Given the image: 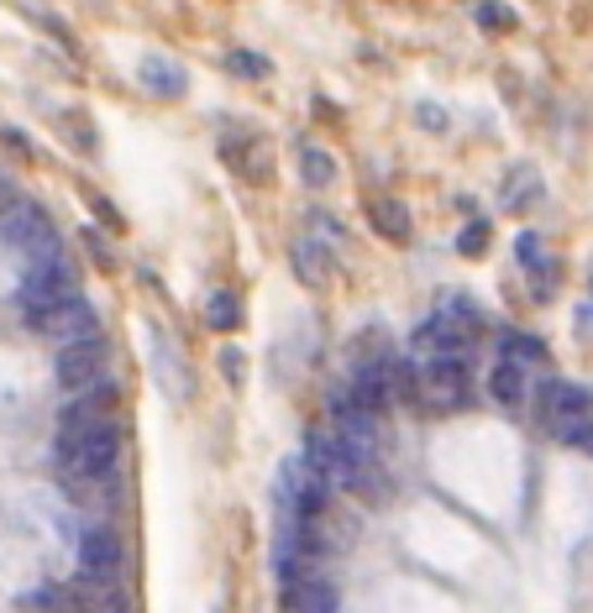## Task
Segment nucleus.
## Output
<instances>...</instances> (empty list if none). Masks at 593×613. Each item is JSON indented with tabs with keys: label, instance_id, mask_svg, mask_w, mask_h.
Returning <instances> with one entry per match:
<instances>
[{
	"label": "nucleus",
	"instance_id": "nucleus-25",
	"mask_svg": "<svg viewBox=\"0 0 593 613\" xmlns=\"http://www.w3.org/2000/svg\"><path fill=\"white\" fill-rule=\"evenodd\" d=\"M589 451H593V440H589Z\"/></svg>",
	"mask_w": 593,
	"mask_h": 613
},
{
	"label": "nucleus",
	"instance_id": "nucleus-22",
	"mask_svg": "<svg viewBox=\"0 0 593 613\" xmlns=\"http://www.w3.org/2000/svg\"><path fill=\"white\" fill-rule=\"evenodd\" d=\"M520 258H526V263H541V247H535V236H520Z\"/></svg>",
	"mask_w": 593,
	"mask_h": 613
},
{
	"label": "nucleus",
	"instance_id": "nucleus-3",
	"mask_svg": "<svg viewBox=\"0 0 593 613\" xmlns=\"http://www.w3.org/2000/svg\"><path fill=\"white\" fill-rule=\"evenodd\" d=\"M416 399H420V409H436V414H457V409H468L473 404L468 367H462V362H420Z\"/></svg>",
	"mask_w": 593,
	"mask_h": 613
},
{
	"label": "nucleus",
	"instance_id": "nucleus-6",
	"mask_svg": "<svg viewBox=\"0 0 593 613\" xmlns=\"http://www.w3.org/2000/svg\"><path fill=\"white\" fill-rule=\"evenodd\" d=\"M37 330L53 341V347H89V341H100V315H95V304L89 299H69L63 310H53L48 321H37Z\"/></svg>",
	"mask_w": 593,
	"mask_h": 613
},
{
	"label": "nucleus",
	"instance_id": "nucleus-23",
	"mask_svg": "<svg viewBox=\"0 0 593 613\" xmlns=\"http://www.w3.org/2000/svg\"><path fill=\"white\" fill-rule=\"evenodd\" d=\"M221 362H226V378L237 383V378H242V356H237V351H226V356H221Z\"/></svg>",
	"mask_w": 593,
	"mask_h": 613
},
{
	"label": "nucleus",
	"instance_id": "nucleus-20",
	"mask_svg": "<svg viewBox=\"0 0 593 613\" xmlns=\"http://www.w3.org/2000/svg\"><path fill=\"white\" fill-rule=\"evenodd\" d=\"M226 63L237 68L242 79H263V74H268V59H263V53H247V48H237V53H232Z\"/></svg>",
	"mask_w": 593,
	"mask_h": 613
},
{
	"label": "nucleus",
	"instance_id": "nucleus-4",
	"mask_svg": "<svg viewBox=\"0 0 593 613\" xmlns=\"http://www.w3.org/2000/svg\"><path fill=\"white\" fill-rule=\"evenodd\" d=\"M116 456H121V430L111 420H95L74 446L59 451V462L69 477H106V472L116 467Z\"/></svg>",
	"mask_w": 593,
	"mask_h": 613
},
{
	"label": "nucleus",
	"instance_id": "nucleus-24",
	"mask_svg": "<svg viewBox=\"0 0 593 613\" xmlns=\"http://www.w3.org/2000/svg\"><path fill=\"white\" fill-rule=\"evenodd\" d=\"M5 200H11V195H5V184H0V204H5Z\"/></svg>",
	"mask_w": 593,
	"mask_h": 613
},
{
	"label": "nucleus",
	"instance_id": "nucleus-12",
	"mask_svg": "<svg viewBox=\"0 0 593 613\" xmlns=\"http://www.w3.org/2000/svg\"><path fill=\"white\" fill-rule=\"evenodd\" d=\"M489 393H494L499 404H520V399H526V367H509V362H499V367H494V378H489Z\"/></svg>",
	"mask_w": 593,
	"mask_h": 613
},
{
	"label": "nucleus",
	"instance_id": "nucleus-8",
	"mask_svg": "<svg viewBox=\"0 0 593 613\" xmlns=\"http://www.w3.org/2000/svg\"><path fill=\"white\" fill-rule=\"evenodd\" d=\"M410 347H416V356H425V362H457L462 347H468V336H462L457 325H446L442 315H431V321L416 325Z\"/></svg>",
	"mask_w": 593,
	"mask_h": 613
},
{
	"label": "nucleus",
	"instance_id": "nucleus-5",
	"mask_svg": "<svg viewBox=\"0 0 593 613\" xmlns=\"http://www.w3.org/2000/svg\"><path fill=\"white\" fill-rule=\"evenodd\" d=\"M53 378L63 393H79V399H106V347L89 341V347H63L53 362Z\"/></svg>",
	"mask_w": 593,
	"mask_h": 613
},
{
	"label": "nucleus",
	"instance_id": "nucleus-15",
	"mask_svg": "<svg viewBox=\"0 0 593 613\" xmlns=\"http://www.w3.org/2000/svg\"><path fill=\"white\" fill-rule=\"evenodd\" d=\"M295 267L305 273V284H326V252L316 247V241H295Z\"/></svg>",
	"mask_w": 593,
	"mask_h": 613
},
{
	"label": "nucleus",
	"instance_id": "nucleus-7",
	"mask_svg": "<svg viewBox=\"0 0 593 613\" xmlns=\"http://www.w3.org/2000/svg\"><path fill=\"white\" fill-rule=\"evenodd\" d=\"M121 561H126V551H121L116 529L106 525H89L85 535H79V572H85V583H121Z\"/></svg>",
	"mask_w": 593,
	"mask_h": 613
},
{
	"label": "nucleus",
	"instance_id": "nucleus-2",
	"mask_svg": "<svg viewBox=\"0 0 593 613\" xmlns=\"http://www.w3.org/2000/svg\"><path fill=\"white\" fill-rule=\"evenodd\" d=\"M0 247L22 252L27 267L42 263V258H53L59 241H53V226H48L42 204H32V200H5L0 204Z\"/></svg>",
	"mask_w": 593,
	"mask_h": 613
},
{
	"label": "nucleus",
	"instance_id": "nucleus-10",
	"mask_svg": "<svg viewBox=\"0 0 593 613\" xmlns=\"http://www.w3.org/2000/svg\"><path fill=\"white\" fill-rule=\"evenodd\" d=\"M79 592H85V613H132V598L121 592L116 583H85L79 577Z\"/></svg>",
	"mask_w": 593,
	"mask_h": 613
},
{
	"label": "nucleus",
	"instance_id": "nucleus-1",
	"mask_svg": "<svg viewBox=\"0 0 593 613\" xmlns=\"http://www.w3.org/2000/svg\"><path fill=\"white\" fill-rule=\"evenodd\" d=\"M79 273H74V263L63 258V252H53V258H42V263L27 267V284H22V293H16V304L27 310V321H48L53 310H63L69 299H79Z\"/></svg>",
	"mask_w": 593,
	"mask_h": 613
},
{
	"label": "nucleus",
	"instance_id": "nucleus-13",
	"mask_svg": "<svg viewBox=\"0 0 593 613\" xmlns=\"http://www.w3.org/2000/svg\"><path fill=\"white\" fill-rule=\"evenodd\" d=\"M299 174H305L310 189H326L331 174H336V168H331V158H326V147H316V142L299 147Z\"/></svg>",
	"mask_w": 593,
	"mask_h": 613
},
{
	"label": "nucleus",
	"instance_id": "nucleus-11",
	"mask_svg": "<svg viewBox=\"0 0 593 613\" xmlns=\"http://www.w3.org/2000/svg\"><path fill=\"white\" fill-rule=\"evenodd\" d=\"M206 325L210 330H237L242 325V299L232 289H215L206 299Z\"/></svg>",
	"mask_w": 593,
	"mask_h": 613
},
{
	"label": "nucleus",
	"instance_id": "nucleus-16",
	"mask_svg": "<svg viewBox=\"0 0 593 613\" xmlns=\"http://www.w3.org/2000/svg\"><path fill=\"white\" fill-rule=\"evenodd\" d=\"M505 356H509V367H526V362H541L546 351L531 336H505Z\"/></svg>",
	"mask_w": 593,
	"mask_h": 613
},
{
	"label": "nucleus",
	"instance_id": "nucleus-19",
	"mask_svg": "<svg viewBox=\"0 0 593 613\" xmlns=\"http://www.w3.org/2000/svg\"><path fill=\"white\" fill-rule=\"evenodd\" d=\"M143 79H148L158 95H174V89H184V74H169V63H148V68H143Z\"/></svg>",
	"mask_w": 593,
	"mask_h": 613
},
{
	"label": "nucleus",
	"instance_id": "nucleus-14",
	"mask_svg": "<svg viewBox=\"0 0 593 613\" xmlns=\"http://www.w3.org/2000/svg\"><path fill=\"white\" fill-rule=\"evenodd\" d=\"M373 226L388 232L394 241H410V210H405L399 200H379L373 204Z\"/></svg>",
	"mask_w": 593,
	"mask_h": 613
},
{
	"label": "nucleus",
	"instance_id": "nucleus-18",
	"mask_svg": "<svg viewBox=\"0 0 593 613\" xmlns=\"http://www.w3.org/2000/svg\"><path fill=\"white\" fill-rule=\"evenodd\" d=\"M478 22H483L489 32H505V27H515V11L499 5V0H483V5H478Z\"/></svg>",
	"mask_w": 593,
	"mask_h": 613
},
{
	"label": "nucleus",
	"instance_id": "nucleus-9",
	"mask_svg": "<svg viewBox=\"0 0 593 613\" xmlns=\"http://www.w3.org/2000/svg\"><path fill=\"white\" fill-rule=\"evenodd\" d=\"M546 399V420H567V414H593V393L578 383H546L541 388Z\"/></svg>",
	"mask_w": 593,
	"mask_h": 613
},
{
	"label": "nucleus",
	"instance_id": "nucleus-17",
	"mask_svg": "<svg viewBox=\"0 0 593 613\" xmlns=\"http://www.w3.org/2000/svg\"><path fill=\"white\" fill-rule=\"evenodd\" d=\"M531 200H535V174L531 168H520V174H515V189H505V204L509 210H526Z\"/></svg>",
	"mask_w": 593,
	"mask_h": 613
},
{
	"label": "nucleus",
	"instance_id": "nucleus-21",
	"mask_svg": "<svg viewBox=\"0 0 593 613\" xmlns=\"http://www.w3.org/2000/svg\"><path fill=\"white\" fill-rule=\"evenodd\" d=\"M483 226H473V232H462V241H457V247H462V252H483Z\"/></svg>",
	"mask_w": 593,
	"mask_h": 613
}]
</instances>
